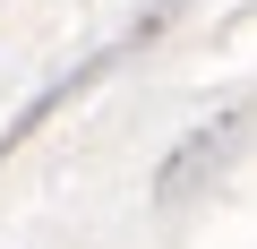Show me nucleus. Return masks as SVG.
I'll return each mask as SVG.
<instances>
[{
	"label": "nucleus",
	"mask_w": 257,
	"mask_h": 249,
	"mask_svg": "<svg viewBox=\"0 0 257 249\" xmlns=\"http://www.w3.org/2000/svg\"><path fill=\"white\" fill-rule=\"evenodd\" d=\"M240 138H248V112H214L206 129H189L163 163H155V206H180V198H197L231 155H240Z\"/></svg>",
	"instance_id": "nucleus-1"
},
{
	"label": "nucleus",
	"mask_w": 257,
	"mask_h": 249,
	"mask_svg": "<svg viewBox=\"0 0 257 249\" xmlns=\"http://www.w3.org/2000/svg\"><path fill=\"white\" fill-rule=\"evenodd\" d=\"M111 60H120V52H94V60H77L69 77H52V86H43V95H35V103H26L18 120H9V129H0V155H18V146H26V138L43 129L52 112H69V103H77V95H86L94 77H111Z\"/></svg>",
	"instance_id": "nucleus-2"
}]
</instances>
